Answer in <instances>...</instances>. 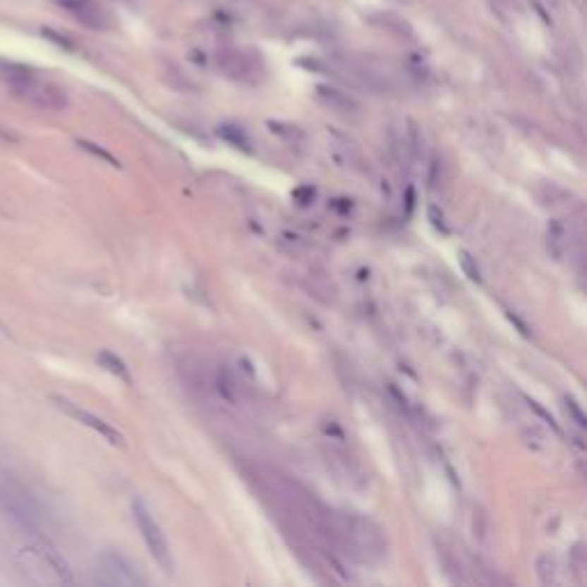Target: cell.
Instances as JSON below:
<instances>
[{"instance_id":"obj_10","label":"cell","mask_w":587,"mask_h":587,"mask_svg":"<svg viewBox=\"0 0 587 587\" xmlns=\"http://www.w3.org/2000/svg\"><path fill=\"white\" fill-rule=\"evenodd\" d=\"M35 550H37V553H40V555L46 559V564H49V567L53 569V571L62 578V581H67V583H71V581H73V576H71V571H69V564L64 562L62 555H60L58 550H55V548L49 544V541H42V544L37 546Z\"/></svg>"},{"instance_id":"obj_8","label":"cell","mask_w":587,"mask_h":587,"mask_svg":"<svg viewBox=\"0 0 587 587\" xmlns=\"http://www.w3.org/2000/svg\"><path fill=\"white\" fill-rule=\"evenodd\" d=\"M218 69L232 80H250L255 73V60L243 51L225 49L216 55Z\"/></svg>"},{"instance_id":"obj_7","label":"cell","mask_w":587,"mask_h":587,"mask_svg":"<svg viewBox=\"0 0 587 587\" xmlns=\"http://www.w3.org/2000/svg\"><path fill=\"white\" fill-rule=\"evenodd\" d=\"M62 9L76 18L78 23L87 25L90 30H104L108 25V16L104 7L99 5V0H55Z\"/></svg>"},{"instance_id":"obj_12","label":"cell","mask_w":587,"mask_h":587,"mask_svg":"<svg viewBox=\"0 0 587 587\" xmlns=\"http://www.w3.org/2000/svg\"><path fill=\"white\" fill-rule=\"evenodd\" d=\"M218 135H223L229 145L238 147V150L250 152V140H248V135L243 133V128H241V126H234V124H220V126H218Z\"/></svg>"},{"instance_id":"obj_14","label":"cell","mask_w":587,"mask_h":587,"mask_svg":"<svg viewBox=\"0 0 587 587\" xmlns=\"http://www.w3.org/2000/svg\"><path fill=\"white\" fill-rule=\"evenodd\" d=\"M76 145L80 147V150H85L87 154H95L97 159L106 161L108 165H113V168H117V170L122 168V163H119V161H117L115 156L110 154V152H106V150H104V147H101V145H95V143H90V140H76Z\"/></svg>"},{"instance_id":"obj_4","label":"cell","mask_w":587,"mask_h":587,"mask_svg":"<svg viewBox=\"0 0 587 587\" xmlns=\"http://www.w3.org/2000/svg\"><path fill=\"white\" fill-rule=\"evenodd\" d=\"M95 581L106 587H143L145 578L117 550H104L97 557Z\"/></svg>"},{"instance_id":"obj_16","label":"cell","mask_w":587,"mask_h":587,"mask_svg":"<svg viewBox=\"0 0 587 587\" xmlns=\"http://www.w3.org/2000/svg\"><path fill=\"white\" fill-rule=\"evenodd\" d=\"M539 576H541V583L546 585H555L557 578H555V564L550 557H539Z\"/></svg>"},{"instance_id":"obj_20","label":"cell","mask_w":587,"mask_h":587,"mask_svg":"<svg viewBox=\"0 0 587 587\" xmlns=\"http://www.w3.org/2000/svg\"><path fill=\"white\" fill-rule=\"evenodd\" d=\"M0 335H5V337L9 335V330H7V326L3 324V321H0Z\"/></svg>"},{"instance_id":"obj_15","label":"cell","mask_w":587,"mask_h":587,"mask_svg":"<svg viewBox=\"0 0 587 587\" xmlns=\"http://www.w3.org/2000/svg\"><path fill=\"white\" fill-rule=\"evenodd\" d=\"M459 264H461L464 273H466L473 282H482L480 269H477V264H475V260L471 257V253H468V250H459Z\"/></svg>"},{"instance_id":"obj_5","label":"cell","mask_w":587,"mask_h":587,"mask_svg":"<svg viewBox=\"0 0 587 587\" xmlns=\"http://www.w3.org/2000/svg\"><path fill=\"white\" fill-rule=\"evenodd\" d=\"M342 535L346 539H351V546H353L351 553H361L365 559H376L383 555V550H385L383 535L370 519L349 516L344 521Z\"/></svg>"},{"instance_id":"obj_9","label":"cell","mask_w":587,"mask_h":587,"mask_svg":"<svg viewBox=\"0 0 587 587\" xmlns=\"http://www.w3.org/2000/svg\"><path fill=\"white\" fill-rule=\"evenodd\" d=\"M317 97L324 101V104L328 108H333V110H339V113H353V110L358 108L356 106V101L344 95L342 90H337V87H330V85H319L317 87Z\"/></svg>"},{"instance_id":"obj_6","label":"cell","mask_w":587,"mask_h":587,"mask_svg":"<svg viewBox=\"0 0 587 587\" xmlns=\"http://www.w3.org/2000/svg\"><path fill=\"white\" fill-rule=\"evenodd\" d=\"M53 401H55V406L67 413L69 418H73L76 422H80V425H85L90 429H95L97 434H101L108 440V443H113L115 447H124V436L119 434V431L113 425H110V422L101 420L99 416H95V413H90L85 409L76 406V404L69 401V399H64V397H53Z\"/></svg>"},{"instance_id":"obj_19","label":"cell","mask_w":587,"mask_h":587,"mask_svg":"<svg viewBox=\"0 0 587 587\" xmlns=\"http://www.w3.org/2000/svg\"><path fill=\"white\" fill-rule=\"evenodd\" d=\"M429 218H431V225H434L436 229H440V232H447L445 220H443V214H440V211H438V207H429Z\"/></svg>"},{"instance_id":"obj_18","label":"cell","mask_w":587,"mask_h":587,"mask_svg":"<svg viewBox=\"0 0 587 587\" xmlns=\"http://www.w3.org/2000/svg\"><path fill=\"white\" fill-rule=\"evenodd\" d=\"M528 404H530V409H532V411H535V413H537V416H539V418H544V420H546V425H550V429H555V431H559V427H557V422L553 420V416H548V413H546L544 409H541V406H539V404H537L535 399H528Z\"/></svg>"},{"instance_id":"obj_13","label":"cell","mask_w":587,"mask_h":587,"mask_svg":"<svg viewBox=\"0 0 587 587\" xmlns=\"http://www.w3.org/2000/svg\"><path fill=\"white\" fill-rule=\"evenodd\" d=\"M548 248H550V253H553L555 260L562 257V250H564V227H562L559 220H553V223L548 225Z\"/></svg>"},{"instance_id":"obj_2","label":"cell","mask_w":587,"mask_h":587,"mask_svg":"<svg viewBox=\"0 0 587 587\" xmlns=\"http://www.w3.org/2000/svg\"><path fill=\"white\" fill-rule=\"evenodd\" d=\"M0 509H3L16 526L28 532H40L44 514L32 493L16 480L14 475L0 471Z\"/></svg>"},{"instance_id":"obj_17","label":"cell","mask_w":587,"mask_h":587,"mask_svg":"<svg viewBox=\"0 0 587 587\" xmlns=\"http://www.w3.org/2000/svg\"><path fill=\"white\" fill-rule=\"evenodd\" d=\"M564 404H567V411H569V413H571V416H574L576 425L581 427V429H585V425H587V422H585V416H583L581 406H578V404H576V399H574V397H564Z\"/></svg>"},{"instance_id":"obj_1","label":"cell","mask_w":587,"mask_h":587,"mask_svg":"<svg viewBox=\"0 0 587 587\" xmlns=\"http://www.w3.org/2000/svg\"><path fill=\"white\" fill-rule=\"evenodd\" d=\"M0 78L25 104H32L44 110H64L69 106L67 95L58 85L37 78L30 69L21 67V64H0Z\"/></svg>"},{"instance_id":"obj_11","label":"cell","mask_w":587,"mask_h":587,"mask_svg":"<svg viewBox=\"0 0 587 587\" xmlns=\"http://www.w3.org/2000/svg\"><path fill=\"white\" fill-rule=\"evenodd\" d=\"M99 363L101 367H106L110 374H115L117 379H122L124 383H131V374H128V367L122 358H117L113 351H99Z\"/></svg>"},{"instance_id":"obj_3","label":"cell","mask_w":587,"mask_h":587,"mask_svg":"<svg viewBox=\"0 0 587 587\" xmlns=\"http://www.w3.org/2000/svg\"><path fill=\"white\" fill-rule=\"evenodd\" d=\"M131 512H133L135 526H138V530H140V537L145 541V546L152 553V557L156 559V564H159L165 574H172L174 571V562H172V553H170L168 539H165L159 523L154 521L152 512L147 509L145 502L138 500V498L131 504Z\"/></svg>"}]
</instances>
